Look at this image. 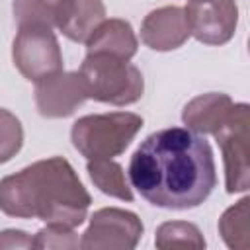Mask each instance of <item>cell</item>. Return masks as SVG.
I'll return each instance as SVG.
<instances>
[{"instance_id": "obj_7", "label": "cell", "mask_w": 250, "mask_h": 250, "mask_svg": "<svg viewBox=\"0 0 250 250\" xmlns=\"http://www.w3.org/2000/svg\"><path fill=\"white\" fill-rule=\"evenodd\" d=\"M141 234L143 223L135 213L117 207H105L92 215L90 227L80 240V248L127 250L137 246Z\"/></svg>"}, {"instance_id": "obj_11", "label": "cell", "mask_w": 250, "mask_h": 250, "mask_svg": "<svg viewBox=\"0 0 250 250\" xmlns=\"http://www.w3.org/2000/svg\"><path fill=\"white\" fill-rule=\"evenodd\" d=\"M104 20L105 6L102 0H59L53 27H57L70 41L86 43Z\"/></svg>"}, {"instance_id": "obj_4", "label": "cell", "mask_w": 250, "mask_h": 250, "mask_svg": "<svg viewBox=\"0 0 250 250\" xmlns=\"http://www.w3.org/2000/svg\"><path fill=\"white\" fill-rule=\"evenodd\" d=\"M143 127V117L131 111L84 115L74 121L70 139L74 148L88 160L119 156Z\"/></svg>"}, {"instance_id": "obj_1", "label": "cell", "mask_w": 250, "mask_h": 250, "mask_svg": "<svg viewBox=\"0 0 250 250\" xmlns=\"http://www.w3.org/2000/svg\"><path fill=\"white\" fill-rule=\"evenodd\" d=\"M131 186L162 209L201 205L217 184L211 145L188 127L150 133L129 160Z\"/></svg>"}, {"instance_id": "obj_5", "label": "cell", "mask_w": 250, "mask_h": 250, "mask_svg": "<svg viewBox=\"0 0 250 250\" xmlns=\"http://www.w3.org/2000/svg\"><path fill=\"white\" fill-rule=\"evenodd\" d=\"M16 68L27 80L39 82L62 70V55L51 25L23 23L12 45Z\"/></svg>"}, {"instance_id": "obj_12", "label": "cell", "mask_w": 250, "mask_h": 250, "mask_svg": "<svg viewBox=\"0 0 250 250\" xmlns=\"http://www.w3.org/2000/svg\"><path fill=\"white\" fill-rule=\"evenodd\" d=\"M232 107V100L227 94H199L193 100H189L182 111V119L188 125V129L205 135L215 133L221 123L227 119L229 111Z\"/></svg>"}, {"instance_id": "obj_13", "label": "cell", "mask_w": 250, "mask_h": 250, "mask_svg": "<svg viewBox=\"0 0 250 250\" xmlns=\"http://www.w3.org/2000/svg\"><path fill=\"white\" fill-rule=\"evenodd\" d=\"M137 45H139V41L135 37L131 23L125 20H117V18L104 20L94 29V33L86 39L88 53L102 51V53H111V55L129 59V61L135 57Z\"/></svg>"}, {"instance_id": "obj_10", "label": "cell", "mask_w": 250, "mask_h": 250, "mask_svg": "<svg viewBox=\"0 0 250 250\" xmlns=\"http://www.w3.org/2000/svg\"><path fill=\"white\" fill-rule=\"evenodd\" d=\"M189 25L180 6L152 10L141 23V39L154 51H172L182 47L189 37Z\"/></svg>"}, {"instance_id": "obj_18", "label": "cell", "mask_w": 250, "mask_h": 250, "mask_svg": "<svg viewBox=\"0 0 250 250\" xmlns=\"http://www.w3.org/2000/svg\"><path fill=\"white\" fill-rule=\"evenodd\" d=\"M21 145H23V127L20 119L12 111L0 107V164L16 156Z\"/></svg>"}, {"instance_id": "obj_2", "label": "cell", "mask_w": 250, "mask_h": 250, "mask_svg": "<svg viewBox=\"0 0 250 250\" xmlns=\"http://www.w3.org/2000/svg\"><path fill=\"white\" fill-rule=\"evenodd\" d=\"M90 193L62 156L37 160L0 180V211L18 219L74 229L84 223Z\"/></svg>"}, {"instance_id": "obj_14", "label": "cell", "mask_w": 250, "mask_h": 250, "mask_svg": "<svg viewBox=\"0 0 250 250\" xmlns=\"http://www.w3.org/2000/svg\"><path fill=\"white\" fill-rule=\"evenodd\" d=\"M88 174L94 186L117 199L123 201H133V191L125 180V172L117 162L109 160H88Z\"/></svg>"}, {"instance_id": "obj_19", "label": "cell", "mask_w": 250, "mask_h": 250, "mask_svg": "<svg viewBox=\"0 0 250 250\" xmlns=\"http://www.w3.org/2000/svg\"><path fill=\"white\" fill-rule=\"evenodd\" d=\"M72 246H80V240L74 236L72 229L59 225H47V229H41L33 240V248H72Z\"/></svg>"}, {"instance_id": "obj_8", "label": "cell", "mask_w": 250, "mask_h": 250, "mask_svg": "<svg viewBox=\"0 0 250 250\" xmlns=\"http://www.w3.org/2000/svg\"><path fill=\"white\" fill-rule=\"evenodd\" d=\"M189 33L205 45L227 43L238 23L234 0H189L184 8Z\"/></svg>"}, {"instance_id": "obj_16", "label": "cell", "mask_w": 250, "mask_h": 250, "mask_svg": "<svg viewBox=\"0 0 250 250\" xmlns=\"http://www.w3.org/2000/svg\"><path fill=\"white\" fill-rule=\"evenodd\" d=\"M158 248H174V246H191V248H203L205 240L199 232V229L186 221H170L158 227L156 238Z\"/></svg>"}, {"instance_id": "obj_6", "label": "cell", "mask_w": 250, "mask_h": 250, "mask_svg": "<svg viewBox=\"0 0 250 250\" xmlns=\"http://www.w3.org/2000/svg\"><path fill=\"white\" fill-rule=\"evenodd\" d=\"M248 125L250 109L246 104H232L227 119L213 133L225 162V186L229 193L248 189Z\"/></svg>"}, {"instance_id": "obj_15", "label": "cell", "mask_w": 250, "mask_h": 250, "mask_svg": "<svg viewBox=\"0 0 250 250\" xmlns=\"http://www.w3.org/2000/svg\"><path fill=\"white\" fill-rule=\"evenodd\" d=\"M248 203H250L248 197H242L236 205L229 207L223 213V217L219 219V230H221L227 246H230V248L246 250L250 244V238H248V232H250Z\"/></svg>"}, {"instance_id": "obj_20", "label": "cell", "mask_w": 250, "mask_h": 250, "mask_svg": "<svg viewBox=\"0 0 250 250\" xmlns=\"http://www.w3.org/2000/svg\"><path fill=\"white\" fill-rule=\"evenodd\" d=\"M6 246H33V240L29 236H25L23 230H2L0 232V248Z\"/></svg>"}, {"instance_id": "obj_9", "label": "cell", "mask_w": 250, "mask_h": 250, "mask_svg": "<svg viewBox=\"0 0 250 250\" xmlns=\"http://www.w3.org/2000/svg\"><path fill=\"white\" fill-rule=\"evenodd\" d=\"M86 100L78 72H57L35 82V104L43 117H66Z\"/></svg>"}, {"instance_id": "obj_3", "label": "cell", "mask_w": 250, "mask_h": 250, "mask_svg": "<svg viewBox=\"0 0 250 250\" xmlns=\"http://www.w3.org/2000/svg\"><path fill=\"white\" fill-rule=\"evenodd\" d=\"M80 80L86 98L113 104L129 105L141 100L145 90V80L141 70L129 62V59L94 51L88 53L80 64Z\"/></svg>"}, {"instance_id": "obj_17", "label": "cell", "mask_w": 250, "mask_h": 250, "mask_svg": "<svg viewBox=\"0 0 250 250\" xmlns=\"http://www.w3.org/2000/svg\"><path fill=\"white\" fill-rule=\"evenodd\" d=\"M59 0H14V18L18 25L45 23L53 27Z\"/></svg>"}]
</instances>
